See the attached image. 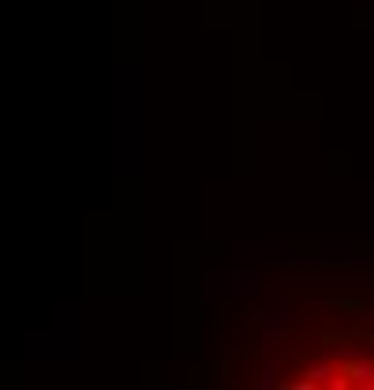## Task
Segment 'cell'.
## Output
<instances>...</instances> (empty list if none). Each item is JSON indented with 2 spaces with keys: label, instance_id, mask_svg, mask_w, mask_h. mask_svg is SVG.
Returning <instances> with one entry per match:
<instances>
[{
  "label": "cell",
  "instance_id": "obj_1",
  "mask_svg": "<svg viewBox=\"0 0 374 390\" xmlns=\"http://www.w3.org/2000/svg\"><path fill=\"white\" fill-rule=\"evenodd\" d=\"M337 308H344V311H363L367 308V301H333Z\"/></svg>",
  "mask_w": 374,
  "mask_h": 390
}]
</instances>
